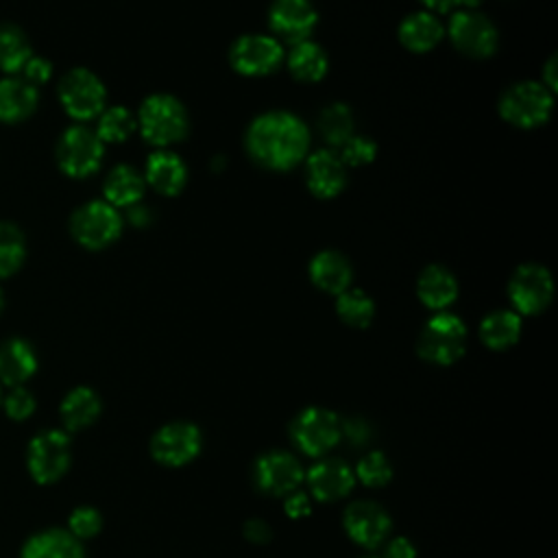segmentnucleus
I'll use <instances>...</instances> for the list:
<instances>
[{"mask_svg": "<svg viewBox=\"0 0 558 558\" xmlns=\"http://www.w3.org/2000/svg\"><path fill=\"white\" fill-rule=\"evenodd\" d=\"M384 558H416V547L412 545L410 538L397 536L386 543Z\"/></svg>", "mask_w": 558, "mask_h": 558, "instance_id": "obj_43", "label": "nucleus"}, {"mask_svg": "<svg viewBox=\"0 0 558 558\" xmlns=\"http://www.w3.org/2000/svg\"><path fill=\"white\" fill-rule=\"evenodd\" d=\"M26 255L24 235L15 225L0 222V279L13 275Z\"/></svg>", "mask_w": 558, "mask_h": 558, "instance_id": "obj_33", "label": "nucleus"}, {"mask_svg": "<svg viewBox=\"0 0 558 558\" xmlns=\"http://www.w3.org/2000/svg\"><path fill=\"white\" fill-rule=\"evenodd\" d=\"M102 527V517L96 508L92 506H78L70 512V519H68V532L83 541V538H92L100 532Z\"/></svg>", "mask_w": 558, "mask_h": 558, "instance_id": "obj_36", "label": "nucleus"}, {"mask_svg": "<svg viewBox=\"0 0 558 558\" xmlns=\"http://www.w3.org/2000/svg\"><path fill=\"white\" fill-rule=\"evenodd\" d=\"M447 33L453 46L469 57L486 59L497 50L499 35L495 24L475 9H458L449 20Z\"/></svg>", "mask_w": 558, "mask_h": 558, "instance_id": "obj_11", "label": "nucleus"}, {"mask_svg": "<svg viewBox=\"0 0 558 558\" xmlns=\"http://www.w3.org/2000/svg\"><path fill=\"white\" fill-rule=\"evenodd\" d=\"M305 480V471L296 456L290 451H266L255 460L253 466V482L257 490L270 497H286L288 493L296 490Z\"/></svg>", "mask_w": 558, "mask_h": 558, "instance_id": "obj_12", "label": "nucleus"}, {"mask_svg": "<svg viewBox=\"0 0 558 558\" xmlns=\"http://www.w3.org/2000/svg\"><path fill=\"white\" fill-rule=\"evenodd\" d=\"M508 296L517 314H525V316L541 314L554 296V281L549 270L541 264L519 266L510 277Z\"/></svg>", "mask_w": 558, "mask_h": 558, "instance_id": "obj_13", "label": "nucleus"}, {"mask_svg": "<svg viewBox=\"0 0 558 558\" xmlns=\"http://www.w3.org/2000/svg\"><path fill=\"white\" fill-rule=\"evenodd\" d=\"M292 442L312 458H323L340 438V416L327 408H305L290 425Z\"/></svg>", "mask_w": 558, "mask_h": 558, "instance_id": "obj_5", "label": "nucleus"}, {"mask_svg": "<svg viewBox=\"0 0 558 558\" xmlns=\"http://www.w3.org/2000/svg\"><path fill=\"white\" fill-rule=\"evenodd\" d=\"M0 401H2V395H0Z\"/></svg>", "mask_w": 558, "mask_h": 558, "instance_id": "obj_47", "label": "nucleus"}, {"mask_svg": "<svg viewBox=\"0 0 558 558\" xmlns=\"http://www.w3.org/2000/svg\"><path fill=\"white\" fill-rule=\"evenodd\" d=\"M142 194H144V177L126 163L116 166L105 179V198L116 209L137 205Z\"/></svg>", "mask_w": 558, "mask_h": 558, "instance_id": "obj_28", "label": "nucleus"}, {"mask_svg": "<svg viewBox=\"0 0 558 558\" xmlns=\"http://www.w3.org/2000/svg\"><path fill=\"white\" fill-rule=\"evenodd\" d=\"M72 460L70 436L61 429L39 432L26 451V464L37 484H52L65 475Z\"/></svg>", "mask_w": 558, "mask_h": 558, "instance_id": "obj_6", "label": "nucleus"}, {"mask_svg": "<svg viewBox=\"0 0 558 558\" xmlns=\"http://www.w3.org/2000/svg\"><path fill=\"white\" fill-rule=\"evenodd\" d=\"M316 20L318 15L310 0H275L268 9L270 31L292 46L310 37Z\"/></svg>", "mask_w": 558, "mask_h": 558, "instance_id": "obj_16", "label": "nucleus"}, {"mask_svg": "<svg viewBox=\"0 0 558 558\" xmlns=\"http://www.w3.org/2000/svg\"><path fill=\"white\" fill-rule=\"evenodd\" d=\"M310 148L305 122L290 111L257 116L246 131V150L255 163L268 170L294 168Z\"/></svg>", "mask_w": 558, "mask_h": 558, "instance_id": "obj_1", "label": "nucleus"}, {"mask_svg": "<svg viewBox=\"0 0 558 558\" xmlns=\"http://www.w3.org/2000/svg\"><path fill=\"white\" fill-rule=\"evenodd\" d=\"M375 153H377L375 142L364 135H351L340 146V159L344 166H366L375 159Z\"/></svg>", "mask_w": 558, "mask_h": 558, "instance_id": "obj_37", "label": "nucleus"}, {"mask_svg": "<svg viewBox=\"0 0 558 558\" xmlns=\"http://www.w3.org/2000/svg\"><path fill=\"white\" fill-rule=\"evenodd\" d=\"M231 68L244 76H264L279 68L283 61V48L277 37L270 35H242L229 50Z\"/></svg>", "mask_w": 558, "mask_h": 558, "instance_id": "obj_14", "label": "nucleus"}, {"mask_svg": "<svg viewBox=\"0 0 558 558\" xmlns=\"http://www.w3.org/2000/svg\"><path fill=\"white\" fill-rule=\"evenodd\" d=\"M340 438H344L351 447H362L371 440V425L362 416H349L340 421Z\"/></svg>", "mask_w": 558, "mask_h": 558, "instance_id": "obj_39", "label": "nucleus"}, {"mask_svg": "<svg viewBox=\"0 0 558 558\" xmlns=\"http://www.w3.org/2000/svg\"><path fill=\"white\" fill-rule=\"evenodd\" d=\"M22 558H85V551L68 530L52 527L33 534L22 547Z\"/></svg>", "mask_w": 558, "mask_h": 558, "instance_id": "obj_21", "label": "nucleus"}, {"mask_svg": "<svg viewBox=\"0 0 558 558\" xmlns=\"http://www.w3.org/2000/svg\"><path fill=\"white\" fill-rule=\"evenodd\" d=\"M521 336V316L512 310H495L480 323V340L493 349H510Z\"/></svg>", "mask_w": 558, "mask_h": 558, "instance_id": "obj_27", "label": "nucleus"}, {"mask_svg": "<svg viewBox=\"0 0 558 558\" xmlns=\"http://www.w3.org/2000/svg\"><path fill=\"white\" fill-rule=\"evenodd\" d=\"M37 371V355L26 340L11 338L0 344V381L7 386L24 384Z\"/></svg>", "mask_w": 558, "mask_h": 558, "instance_id": "obj_22", "label": "nucleus"}, {"mask_svg": "<svg viewBox=\"0 0 558 558\" xmlns=\"http://www.w3.org/2000/svg\"><path fill=\"white\" fill-rule=\"evenodd\" d=\"M445 35L442 24L429 11H416L408 15L399 26L401 44L412 52H427L436 44H440Z\"/></svg>", "mask_w": 558, "mask_h": 558, "instance_id": "obj_25", "label": "nucleus"}, {"mask_svg": "<svg viewBox=\"0 0 558 558\" xmlns=\"http://www.w3.org/2000/svg\"><path fill=\"white\" fill-rule=\"evenodd\" d=\"M283 510L290 519H303L312 512V506H310V497L303 493V490H292L286 495V501H283Z\"/></svg>", "mask_w": 558, "mask_h": 558, "instance_id": "obj_42", "label": "nucleus"}, {"mask_svg": "<svg viewBox=\"0 0 558 558\" xmlns=\"http://www.w3.org/2000/svg\"><path fill=\"white\" fill-rule=\"evenodd\" d=\"M2 405H4V412L13 418V421H24L28 418L33 412H35V397L22 388V386H15L4 399H2Z\"/></svg>", "mask_w": 558, "mask_h": 558, "instance_id": "obj_38", "label": "nucleus"}, {"mask_svg": "<svg viewBox=\"0 0 558 558\" xmlns=\"http://www.w3.org/2000/svg\"><path fill=\"white\" fill-rule=\"evenodd\" d=\"M305 183L318 198H333L347 185V166L333 150H316L305 161Z\"/></svg>", "mask_w": 558, "mask_h": 558, "instance_id": "obj_18", "label": "nucleus"}, {"mask_svg": "<svg viewBox=\"0 0 558 558\" xmlns=\"http://www.w3.org/2000/svg\"><path fill=\"white\" fill-rule=\"evenodd\" d=\"M59 98L68 116L74 120H92L102 113L107 92L94 72L76 68L63 76L59 85Z\"/></svg>", "mask_w": 558, "mask_h": 558, "instance_id": "obj_9", "label": "nucleus"}, {"mask_svg": "<svg viewBox=\"0 0 558 558\" xmlns=\"http://www.w3.org/2000/svg\"><path fill=\"white\" fill-rule=\"evenodd\" d=\"M37 107V87L22 76L0 81V120L20 122Z\"/></svg>", "mask_w": 558, "mask_h": 558, "instance_id": "obj_24", "label": "nucleus"}, {"mask_svg": "<svg viewBox=\"0 0 558 558\" xmlns=\"http://www.w3.org/2000/svg\"><path fill=\"white\" fill-rule=\"evenodd\" d=\"M187 111L170 94H153L140 107V131L157 148L181 142L187 135Z\"/></svg>", "mask_w": 558, "mask_h": 558, "instance_id": "obj_2", "label": "nucleus"}, {"mask_svg": "<svg viewBox=\"0 0 558 558\" xmlns=\"http://www.w3.org/2000/svg\"><path fill=\"white\" fill-rule=\"evenodd\" d=\"M59 412L68 432L85 429L100 414V397L92 388L78 386L65 395Z\"/></svg>", "mask_w": 558, "mask_h": 558, "instance_id": "obj_26", "label": "nucleus"}, {"mask_svg": "<svg viewBox=\"0 0 558 558\" xmlns=\"http://www.w3.org/2000/svg\"><path fill=\"white\" fill-rule=\"evenodd\" d=\"M416 349L425 362L438 366L453 364L466 349V327L456 314L438 312L421 329Z\"/></svg>", "mask_w": 558, "mask_h": 558, "instance_id": "obj_3", "label": "nucleus"}, {"mask_svg": "<svg viewBox=\"0 0 558 558\" xmlns=\"http://www.w3.org/2000/svg\"><path fill=\"white\" fill-rule=\"evenodd\" d=\"M336 312L342 323H347L349 327L362 329V327L371 325V320L375 316V303L366 292H362L357 288H347L344 292L338 294Z\"/></svg>", "mask_w": 558, "mask_h": 558, "instance_id": "obj_31", "label": "nucleus"}, {"mask_svg": "<svg viewBox=\"0 0 558 558\" xmlns=\"http://www.w3.org/2000/svg\"><path fill=\"white\" fill-rule=\"evenodd\" d=\"M305 482L318 501H338L353 490L355 473L342 458H323L307 473Z\"/></svg>", "mask_w": 558, "mask_h": 558, "instance_id": "obj_17", "label": "nucleus"}, {"mask_svg": "<svg viewBox=\"0 0 558 558\" xmlns=\"http://www.w3.org/2000/svg\"><path fill=\"white\" fill-rule=\"evenodd\" d=\"M427 9L438 11V13H449L453 9H473L475 4H480V0H421Z\"/></svg>", "mask_w": 558, "mask_h": 558, "instance_id": "obj_44", "label": "nucleus"}, {"mask_svg": "<svg viewBox=\"0 0 558 558\" xmlns=\"http://www.w3.org/2000/svg\"><path fill=\"white\" fill-rule=\"evenodd\" d=\"M310 279L329 294H340L351 286L353 270L349 259L338 251H320L310 262Z\"/></svg>", "mask_w": 558, "mask_h": 558, "instance_id": "obj_20", "label": "nucleus"}, {"mask_svg": "<svg viewBox=\"0 0 558 558\" xmlns=\"http://www.w3.org/2000/svg\"><path fill=\"white\" fill-rule=\"evenodd\" d=\"M242 534H244V538H246L248 543H253V545H266V543H270V538H272L270 525H268L264 519H259V517L248 519V521L244 523V527H242Z\"/></svg>", "mask_w": 558, "mask_h": 558, "instance_id": "obj_41", "label": "nucleus"}, {"mask_svg": "<svg viewBox=\"0 0 558 558\" xmlns=\"http://www.w3.org/2000/svg\"><path fill=\"white\" fill-rule=\"evenodd\" d=\"M135 131V118L126 107H109L102 109L98 118L96 135L100 142H124Z\"/></svg>", "mask_w": 558, "mask_h": 558, "instance_id": "obj_34", "label": "nucleus"}, {"mask_svg": "<svg viewBox=\"0 0 558 558\" xmlns=\"http://www.w3.org/2000/svg\"><path fill=\"white\" fill-rule=\"evenodd\" d=\"M342 525L353 543L366 549H375L384 545V541L388 538L392 521H390V514L379 504L362 499L344 508Z\"/></svg>", "mask_w": 558, "mask_h": 558, "instance_id": "obj_15", "label": "nucleus"}, {"mask_svg": "<svg viewBox=\"0 0 558 558\" xmlns=\"http://www.w3.org/2000/svg\"><path fill=\"white\" fill-rule=\"evenodd\" d=\"M22 72V78L28 81L31 85H39V83H46L52 74V65L46 61V59H39V57H33L24 63V68L20 70Z\"/></svg>", "mask_w": 558, "mask_h": 558, "instance_id": "obj_40", "label": "nucleus"}, {"mask_svg": "<svg viewBox=\"0 0 558 558\" xmlns=\"http://www.w3.org/2000/svg\"><path fill=\"white\" fill-rule=\"evenodd\" d=\"M2 305H4V296H2V290H0V312H2Z\"/></svg>", "mask_w": 558, "mask_h": 558, "instance_id": "obj_46", "label": "nucleus"}, {"mask_svg": "<svg viewBox=\"0 0 558 558\" xmlns=\"http://www.w3.org/2000/svg\"><path fill=\"white\" fill-rule=\"evenodd\" d=\"M72 235L85 248H105L118 240L122 231V218L107 201H92L76 209L70 222Z\"/></svg>", "mask_w": 558, "mask_h": 558, "instance_id": "obj_7", "label": "nucleus"}, {"mask_svg": "<svg viewBox=\"0 0 558 558\" xmlns=\"http://www.w3.org/2000/svg\"><path fill=\"white\" fill-rule=\"evenodd\" d=\"M418 299L425 307L442 312L458 296V281L445 266H427L416 283Z\"/></svg>", "mask_w": 558, "mask_h": 558, "instance_id": "obj_23", "label": "nucleus"}, {"mask_svg": "<svg viewBox=\"0 0 558 558\" xmlns=\"http://www.w3.org/2000/svg\"><path fill=\"white\" fill-rule=\"evenodd\" d=\"M31 59L26 35L13 24H0V68L4 72H20Z\"/></svg>", "mask_w": 558, "mask_h": 558, "instance_id": "obj_32", "label": "nucleus"}, {"mask_svg": "<svg viewBox=\"0 0 558 558\" xmlns=\"http://www.w3.org/2000/svg\"><path fill=\"white\" fill-rule=\"evenodd\" d=\"M554 68H556V59L551 57L549 61H547V68L543 70V76H545V81H543V85L554 94V89H556V72H554Z\"/></svg>", "mask_w": 558, "mask_h": 558, "instance_id": "obj_45", "label": "nucleus"}, {"mask_svg": "<svg viewBox=\"0 0 558 558\" xmlns=\"http://www.w3.org/2000/svg\"><path fill=\"white\" fill-rule=\"evenodd\" d=\"M554 107L551 92L536 81H521L510 85L499 98V113L506 122L519 129L541 126Z\"/></svg>", "mask_w": 558, "mask_h": 558, "instance_id": "obj_4", "label": "nucleus"}, {"mask_svg": "<svg viewBox=\"0 0 558 558\" xmlns=\"http://www.w3.org/2000/svg\"><path fill=\"white\" fill-rule=\"evenodd\" d=\"M187 179V168L183 159L172 150H155L144 170V183L163 196H174L183 190Z\"/></svg>", "mask_w": 558, "mask_h": 558, "instance_id": "obj_19", "label": "nucleus"}, {"mask_svg": "<svg viewBox=\"0 0 558 558\" xmlns=\"http://www.w3.org/2000/svg\"><path fill=\"white\" fill-rule=\"evenodd\" d=\"M102 155L105 148L100 137L85 126L68 129L57 146V161L61 170L74 179L94 174L102 161Z\"/></svg>", "mask_w": 558, "mask_h": 558, "instance_id": "obj_10", "label": "nucleus"}, {"mask_svg": "<svg viewBox=\"0 0 558 558\" xmlns=\"http://www.w3.org/2000/svg\"><path fill=\"white\" fill-rule=\"evenodd\" d=\"M203 447V434L194 423L174 421L159 427L150 438V456L163 466H183L192 462Z\"/></svg>", "mask_w": 558, "mask_h": 558, "instance_id": "obj_8", "label": "nucleus"}, {"mask_svg": "<svg viewBox=\"0 0 558 558\" xmlns=\"http://www.w3.org/2000/svg\"><path fill=\"white\" fill-rule=\"evenodd\" d=\"M288 68L294 78L314 83L327 74L329 59H327V52L318 44L305 39V41H299L292 46V50L288 54Z\"/></svg>", "mask_w": 558, "mask_h": 558, "instance_id": "obj_29", "label": "nucleus"}, {"mask_svg": "<svg viewBox=\"0 0 558 558\" xmlns=\"http://www.w3.org/2000/svg\"><path fill=\"white\" fill-rule=\"evenodd\" d=\"M371 558H373V556H371Z\"/></svg>", "mask_w": 558, "mask_h": 558, "instance_id": "obj_48", "label": "nucleus"}, {"mask_svg": "<svg viewBox=\"0 0 558 558\" xmlns=\"http://www.w3.org/2000/svg\"><path fill=\"white\" fill-rule=\"evenodd\" d=\"M355 480H360L368 488H381L392 480V464L381 451H368L357 460L353 469Z\"/></svg>", "mask_w": 558, "mask_h": 558, "instance_id": "obj_35", "label": "nucleus"}, {"mask_svg": "<svg viewBox=\"0 0 558 558\" xmlns=\"http://www.w3.org/2000/svg\"><path fill=\"white\" fill-rule=\"evenodd\" d=\"M318 131L329 146H342L353 135V113L344 102L327 105L318 116Z\"/></svg>", "mask_w": 558, "mask_h": 558, "instance_id": "obj_30", "label": "nucleus"}]
</instances>
